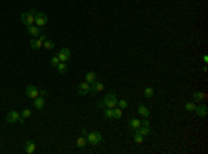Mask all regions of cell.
I'll list each match as a JSON object with an SVG mask.
<instances>
[{
    "mask_svg": "<svg viewBox=\"0 0 208 154\" xmlns=\"http://www.w3.org/2000/svg\"><path fill=\"white\" fill-rule=\"evenodd\" d=\"M85 81L89 83V85H90V83H93V82L97 81V75H96L93 71H89V72H86V74H85Z\"/></svg>",
    "mask_w": 208,
    "mask_h": 154,
    "instance_id": "obj_15",
    "label": "cell"
},
{
    "mask_svg": "<svg viewBox=\"0 0 208 154\" xmlns=\"http://www.w3.org/2000/svg\"><path fill=\"white\" fill-rule=\"evenodd\" d=\"M117 101H118V100H117L115 93L111 92V93H107L106 96H104L99 103H97V107H99V108H107V107L114 108V107L117 106Z\"/></svg>",
    "mask_w": 208,
    "mask_h": 154,
    "instance_id": "obj_1",
    "label": "cell"
},
{
    "mask_svg": "<svg viewBox=\"0 0 208 154\" xmlns=\"http://www.w3.org/2000/svg\"><path fill=\"white\" fill-rule=\"evenodd\" d=\"M34 107L36 110H42L44 107V97L38 96L36 99H34Z\"/></svg>",
    "mask_w": 208,
    "mask_h": 154,
    "instance_id": "obj_16",
    "label": "cell"
},
{
    "mask_svg": "<svg viewBox=\"0 0 208 154\" xmlns=\"http://www.w3.org/2000/svg\"><path fill=\"white\" fill-rule=\"evenodd\" d=\"M42 46H43V42H42L39 38H34L31 42H29V47H31L32 50H39Z\"/></svg>",
    "mask_w": 208,
    "mask_h": 154,
    "instance_id": "obj_13",
    "label": "cell"
},
{
    "mask_svg": "<svg viewBox=\"0 0 208 154\" xmlns=\"http://www.w3.org/2000/svg\"><path fill=\"white\" fill-rule=\"evenodd\" d=\"M104 89V83L103 82H99V81H96V82L90 83V93H99Z\"/></svg>",
    "mask_w": 208,
    "mask_h": 154,
    "instance_id": "obj_12",
    "label": "cell"
},
{
    "mask_svg": "<svg viewBox=\"0 0 208 154\" xmlns=\"http://www.w3.org/2000/svg\"><path fill=\"white\" fill-rule=\"evenodd\" d=\"M117 106L120 107V108L125 110V108H128V106H129V104H128V101H126L125 99H122V100H118V101H117Z\"/></svg>",
    "mask_w": 208,
    "mask_h": 154,
    "instance_id": "obj_28",
    "label": "cell"
},
{
    "mask_svg": "<svg viewBox=\"0 0 208 154\" xmlns=\"http://www.w3.org/2000/svg\"><path fill=\"white\" fill-rule=\"evenodd\" d=\"M6 122L7 124H24V118L21 117V114L15 110L10 111V113L6 115Z\"/></svg>",
    "mask_w": 208,
    "mask_h": 154,
    "instance_id": "obj_4",
    "label": "cell"
},
{
    "mask_svg": "<svg viewBox=\"0 0 208 154\" xmlns=\"http://www.w3.org/2000/svg\"><path fill=\"white\" fill-rule=\"evenodd\" d=\"M38 11L32 8V10L27 11V13H22L21 14V22L25 25V27H29V25H34L35 24V14Z\"/></svg>",
    "mask_w": 208,
    "mask_h": 154,
    "instance_id": "obj_2",
    "label": "cell"
},
{
    "mask_svg": "<svg viewBox=\"0 0 208 154\" xmlns=\"http://www.w3.org/2000/svg\"><path fill=\"white\" fill-rule=\"evenodd\" d=\"M57 57L60 58V61L68 63L69 58H71V51H69L68 47H62V49H60V51L57 53Z\"/></svg>",
    "mask_w": 208,
    "mask_h": 154,
    "instance_id": "obj_6",
    "label": "cell"
},
{
    "mask_svg": "<svg viewBox=\"0 0 208 154\" xmlns=\"http://www.w3.org/2000/svg\"><path fill=\"white\" fill-rule=\"evenodd\" d=\"M86 144H88V140H86V136H79L78 139H76V146H78L79 149H83L86 146Z\"/></svg>",
    "mask_w": 208,
    "mask_h": 154,
    "instance_id": "obj_22",
    "label": "cell"
},
{
    "mask_svg": "<svg viewBox=\"0 0 208 154\" xmlns=\"http://www.w3.org/2000/svg\"><path fill=\"white\" fill-rule=\"evenodd\" d=\"M24 151L27 154H34L35 151H36V144L32 140H27L24 144Z\"/></svg>",
    "mask_w": 208,
    "mask_h": 154,
    "instance_id": "obj_11",
    "label": "cell"
},
{
    "mask_svg": "<svg viewBox=\"0 0 208 154\" xmlns=\"http://www.w3.org/2000/svg\"><path fill=\"white\" fill-rule=\"evenodd\" d=\"M90 92V85H89L88 82H81L78 85V95H81V96H85V95H88V93Z\"/></svg>",
    "mask_w": 208,
    "mask_h": 154,
    "instance_id": "obj_9",
    "label": "cell"
},
{
    "mask_svg": "<svg viewBox=\"0 0 208 154\" xmlns=\"http://www.w3.org/2000/svg\"><path fill=\"white\" fill-rule=\"evenodd\" d=\"M56 68H57L58 74L64 75V74H67V72H68V64H67V63H64V61H60Z\"/></svg>",
    "mask_w": 208,
    "mask_h": 154,
    "instance_id": "obj_14",
    "label": "cell"
},
{
    "mask_svg": "<svg viewBox=\"0 0 208 154\" xmlns=\"http://www.w3.org/2000/svg\"><path fill=\"white\" fill-rule=\"evenodd\" d=\"M135 133H139V135H142V136H149V135H150V128L140 127L135 130Z\"/></svg>",
    "mask_w": 208,
    "mask_h": 154,
    "instance_id": "obj_20",
    "label": "cell"
},
{
    "mask_svg": "<svg viewBox=\"0 0 208 154\" xmlns=\"http://www.w3.org/2000/svg\"><path fill=\"white\" fill-rule=\"evenodd\" d=\"M137 113L143 117V118H147V117L150 115V111H149V108H147L144 104H140V106L137 107Z\"/></svg>",
    "mask_w": 208,
    "mask_h": 154,
    "instance_id": "obj_17",
    "label": "cell"
},
{
    "mask_svg": "<svg viewBox=\"0 0 208 154\" xmlns=\"http://www.w3.org/2000/svg\"><path fill=\"white\" fill-rule=\"evenodd\" d=\"M42 47H44L46 50H51V49H54L56 45H54V42L50 40V39H46V40L43 42V46Z\"/></svg>",
    "mask_w": 208,
    "mask_h": 154,
    "instance_id": "obj_23",
    "label": "cell"
},
{
    "mask_svg": "<svg viewBox=\"0 0 208 154\" xmlns=\"http://www.w3.org/2000/svg\"><path fill=\"white\" fill-rule=\"evenodd\" d=\"M103 115H104V118H107V120H114V108L107 107V108L103 111Z\"/></svg>",
    "mask_w": 208,
    "mask_h": 154,
    "instance_id": "obj_21",
    "label": "cell"
},
{
    "mask_svg": "<svg viewBox=\"0 0 208 154\" xmlns=\"http://www.w3.org/2000/svg\"><path fill=\"white\" fill-rule=\"evenodd\" d=\"M122 118V108L120 107H114V120H121Z\"/></svg>",
    "mask_w": 208,
    "mask_h": 154,
    "instance_id": "obj_24",
    "label": "cell"
},
{
    "mask_svg": "<svg viewBox=\"0 0 208 154\" xmlns=\"http://www.w3.org/2000/svg\"><path fill=\"white\" fill-rule=\"evenodd\" d=\"M47 15L44 13H40V11H38V13L35 14V25H38V27H44V25L47 24Z\"/></svg>",
    "mask_w": 208,
    "mask_h": 154,
    "instance_id": "obj_5",
    "label": "cell"
},
{
    "mask_svg": "<svg viewBox=\"0 0 208 154\" xmlns=\"http://www.w3.org/2000/svg\"><path fill=\"white\" fill-rule=\"evenodd\" d=\"M86 140H88V144H92V146H97V144L101 143L103 136L99 130H93L90 133L86 135Z\"/></svg>",
    "mask_w": 208,
    "mask_h": 154,
    "instance_id": "obj_3",
    "label": "cell"
},
{
    "mask_svg": "<svg viewBox=\"0 0 208 154\" xmlns=\"http://www.w3.org/2000/svg\"><path fill=\"white\" fill-rule=\"evenodd\" d=\"M193 113H196V115L201 117V118H204V117H207V113H208V108L205 104H198V106H196L194 111Z\"/></svg>",
    "mask_w": 208,
    "mask_h": 154,
    "instance_id": "obj_8",
    "label": "cell"
},
{
    "mask_svg": "<svg viewBox=\"0 0 208 154\" xmlns=\"http://www.w3.org/2000/svg\"><path fill=\"white\" fill-rule=\"evenodd\" d=\"M39 96L46 97V96H47V92H46V90H39Z\"/></svg>",
    "mask_w": 208,
    "mask_h": 154,
    "instance_id": "obj_33",
    "label": "cell"
},
{
    "mask_svg": "<svg viewBox=\"0 0 208 154\" xmlns=\"http://www.w3.org/2000/svg\"><path fill=\"white\" fill-rule=\"evenodd\" d=\"M58 63H60V58H58L57 56H53V57L50 58V65H51V67H54V68H56V67L58 65Z\"/></svg>",
    "mask_w": 208,
    "mask_h": 154,
    "instance_id": "obj_29",
    "label": "cell"
},
{
    "mask_svg": "<svg viewBox=\"0 0 208 154\" xmlns=\"http://www.w3.org/2000/svg\"><path fill=\"white\" fill-rule=\"evenodd\" d=\"M133 142L136 144H142L144 142V136H142V135H139V133H135L133 135Z\"/></svg>",
    "mask_w": 208,
    "mask_h": 154,
    "instance_id": "obj_26",
    "label": "cell"
},
{
    "mask_svg": "<svg viewBox=\"0 0 208 154\" xmlns=\"http://www.w3.org/2000/svg\"><path fill=\"white\" fill-rule=\"evenodd\" d=\"M196 106H197V104H194L193 101H187L186 104H184V108L187 110V111H190V113H193L194 108H196Z\"/></svg>",
    "mask_w": 208,
    "mask_h": 154,
    "instance_id": "obj_27",
    "label": "cell"
},
{
    "mask_svg": "<svg viewBox=\"0 0 208 154\" xmlns=\"http://www.w3.org/2000/svg\"><path fill=\"white\" fill-rule=\"evenodd\" d=\"M193 99H194L196 101H204V100H207V93H204V92H194V93H193Z\"/></svg>",
    "mask_w": 208,
    "mask_h": 154,
    "instance_id": "obj_18",
    "label": "cell"
},
{
    "mask_svg": "<svg viewBox=\"0 0 208 154\" xmlns=\"http://www.w3.org/2000/svg\"><path fill=\"white\" fill-rule=\"evenodd\" d=\"M27 29H28V34L31 35L32 38H38L39 35L42 34V31H40V27H38V25H29V27H27Z\"/></svg>",
    "mask_w": 208,
    "mask_h": 154,
    "instance_id": "obj_10",
    "label": "cell"
},
{
    "mask_svg": "<svg viewBox=\"0 0 208 154\" xmlns=\"http://www.w3.org/2000/svg\"><path fill=\"white\" fill-rule=\"evenodd\" d=\"M203 60H204V63L207 64V63H208V56H204V57H203Z\"/></svg>",
    "mask_w": 208,
    "mask_h": 154,
    "instance_id": "obj_34",
    "label": "cell"
},
{
    "mask_svg": "<svg viewBox=\"0 0 208 154\" xmlns=\"http://www.w3.org/2000/svg\"><path fill=\"white\" fill-rule=\"evenodd\" d=\"M140 127H142V121L137 120V118H132V120L129 121V128L130 129L136 130L137 128H140Z\"/></svg>",
    "mask_w": 208,
    "mask_h": 154,
    "instance_id": "obj_19",
    "label": "cell"
},
{
    "mask_svg": "<svg viewBox=\"0 0 208 154\" xmlns=\"http://www.w3.org/2000/svg\"><path fill=\"white\" fill-rule=\"evenodd\" d=\"M25 95H27L29 99L34 100V99H36V97L39 96V89L34 85H28L27 88H25Z\"/></svg>",
    "mask_w": 208,
    "mask_h": 154,
    "instance_id": "obj_7",
    "label": "cell"
},
{
    "mask_svg": "<svg viewBox=\"0 0 208 154\" xmlns=\"http://www.w3.org/2000/svg\"><path fill=\"white\" fill-rule=\"evenodd\" d=\"M38 38H39V39H40V40H42V42H44V40H46V39H47V36H46V34H43V32H42V34H40V35H39Z\"/></svg>",
    "mask_w": 208,
    "mask_h": 154,
    "instance_id": "obj_32",
    "label": "cell"
},
{
    "mask_svg": "<svg viewBox=\"0 0 208 154\" xmlns=\"http://www.w3.org/2000/svg\"><path fill=\"white\" fill-rule=\"evenodd\" d=\"M144 96H146L147 99H151V97L154 96V89L151 88V86H147V88H144Z\"/></svg>",
    "mask_w": 208,
    "mask_h": 154,
    "instance_id": "obj_25",
    "label": "cell"
},
{
    "mask_svg": "<svg viewBox=\"0 0 208 154\" xmlns=\"http://www.w3.org/2000/svg\"><path fill=\"white\" fill-rule=\"evenodd\" d=\"M142 127H146V128H150V122L147 120H143L142 121Z\"/></svg>",
    "mask_w": 208,
    "mask_h": 154,
    "instance_id": "obj_31",
    "label": "cell"
},
{
    "mask_svg": "<svg viewBox=\"0 0 208 154\" xmlns=\"http://www.w3.org/2000/svg\"><path fill=\"white\" fill-rule=\"evenodd\" d=\"M31 114H32L31 110H29V108H25V110H22L21 117H22V118H29V117H31Z\"/></svg>",
    "mask_w": 208,
    "mask_h": 154,
    "instance_id": "obj_30",
    "label": "cell"
}]
</instances>
